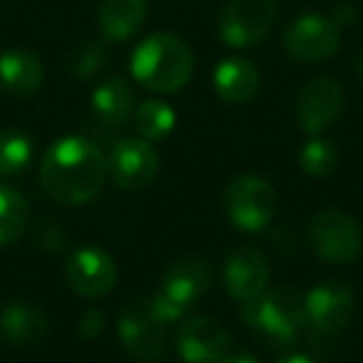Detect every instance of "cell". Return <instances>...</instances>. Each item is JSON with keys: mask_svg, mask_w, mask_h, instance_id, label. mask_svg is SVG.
Wrapping results in <instances>:
<instances>
[{"mask_svg": "<svg viewBox=\"0 0 363 363\" xmlns=\"http://www.w3.org/2000/svg\"><path fill=\"white\" fill-rule=\"evenodd\" d=\"M107 174V160L97 142L82 135H67L45 150L40 162V184L55 202L82 204L100 192Z\"/></svg>", "mask_w": 363, "mask_h": 363, "instance_id": "obj_1", "label": "cell"}, {"mask_svg": "<svg viewBox=\"0 0 363 363\" xmlns=\"http://www.w3.org/2000/svg\"><path fill=\"white\" fill-rule=\"evenodd\" d=\"M130 70L142 87L169 95L194 75V55L189 45L174 33H152L135 48Z\"/></svg>", "mask_w": 363, "mask_h": 363, "instance_id": "obj_2", "label": "cell"}, {"mask_svg": "<svg viewBox=\"0 0 363 363\" xmlns=\"http://www.w3.org/2000/svg\"><path fill=\"white\" fill-rule=\"evenodd\" d=\"M242 318L272 348H289L296 341L298 326L306 321V313L296 291L279 286L267 289L252 301H244Z\"/></svg>", "mask_w": 363, "mask_h": 363, "instance_id": "obj_3", "label": "cell"}, {"mask_svg": "<svg viewBox=\"0 0 363 363\" xmlns=\"http://www.w3.org/2000/svg\"><path fill=\"white\" fill-rule=\"evenodd\" d=\"M222 209L227 219L242 232H262L277 212V192L267 179L244 174L224 189Z\"/></svg>", "mask_w": 363, "mask_h": 363, "instance_id": "obj_4", "label": "cell"}, {"mask_svg": "<svg viewBox=\"0 0 363 363\" xmlns=\"http://www.w3.org/2000/svg\"><path fill=\"white\" fill-rule=\"evenodd\" d=\"M277 18V0H229L219 16V40L237 50H247L272 33Z\"/></svg>", "mask_w": 363, "mask_h": 363, "instance_id": "obj_5", "label": "cell"}, {"mask_svg": "<svg viewBox=\"0 0 363 363\" xmlns=\"http://www.w3.org/2000/svg\"><path fill=\"white\" fill-rule=\"evenodd\" d=\"M281 45L294 60L321 62L336 55V50L341 48V28L328 16L303 13L286 26Z\"/></svg>", "mask_w": 363, "mask_h": 363, "instance_id": "obj_6", "label": "cell"}, {"mask_svg": "<svg viewBox=\"0 0 363 363\" xmlns=\"http://www.w3.org/2000/svg\"><path fill=\"white\" fill-rule=\"evenodd\" d=\"M308 247L331 264H348L361 254V232L348 214L338 209L318 212L308 222Z\"/></svg>", "mask_w": 363, "mask_h": 363, "instance_id": "obj_7", "label": "cell"}, {"mask_svg": "<svg viewBox=\"0 0 363 363\" xmlns=\"http://www.w3.org/2000/svg\"><path fill=\"white\" fill-rule=\"evenodd\" d=\"M117 336L122 348L140 361L155 363L167 351L164 323L152 313L150 303H130L117 321Z\"/></svg>", "mask_w": 363, "mask_h": 363, "instance_id": "obj_8", "label": "cell"}, {"mask_svg": "<svg viewBox=\"0 0 363 363\" xmlns=\"http://www.w3.org/2000/svg\"><path fill=\"white\" fill-rule=\"evenodd\" d=\"M65 279L72 291L87 298H100L117 284V264L100 247H77L67 254Z\"/></svg>", "mask_w": 363, "mask_h": 363, "instance_id": "obj_9", "label": "cell"}, {"mask_svg": "<svg viewBox=\"0 0 363 363\" xmlns=\"http://www.w3.org/2000/svg\"><path fill=\"white\" fill-rule=\"evenodd\" d=\"M343 110V87L333 77H313L296 97V122L306 135L318 137L338 120Z\"/></svg>", "mask_w": 363, "mask_h": 363, "instance_id": "obj_10", "label": "cell"}, {"mask_svg": "<svg viewBox=\"0 0 363 363\" xmlns=\"http://www.w3.org/2000/svg\"><path fill=\"white\" fill-rule=\"evenodd\" d=\"M112 179L117 187L122 189H145L155 182L157 172H160V152L152 147V142L147 140H122L112 147L110 162H107Z\"/></svg>", "mask_w": 363, "mask_h": 363, "instance_id": "obj_11", "label": "cell"}, {"mask_svg": "<svg viewBox=\"0 0 363 363\" xmlns=\"http://www.w3.org/2000/svg\"><path fill=\"white\" fill-rule=\"evenodd\" d=\"M177 351L184 363H224L232 353V336L209 316H192L179 326Z\"/></svg>", "mask_w": 363, "mask_h": 363, "instance_id": "obj_12", "label": "cell"}, {"mask_svg": "<svg viewBox=\"0 0 363 363\" xmlns=\"http://www.w3.org/2000/svg\"><path fill=\"white\" fill-rule=\"evenodd\" d=\"M306 323L323 333L341 331L353 316V291L343 281H323L303 298Z\"/></svg>", "mask_w": 363, "mask_h": 363, "instance_id": "obj_13", "label": "cell"}, {"mask_svg": "<svg viewBox=\"0 0 363 363\" xmlns=\"http://www.w3.org/2000/svg\"><path fill=\"white\" fill-rule=\"evenodd\" d=\"M269 259L257 247H239L224 264V286L237 301H252L269 286Z\"/></svg>", "mask_w": 363, "mask_h": 363, "instance_id": "obj_14", "label": "cell"}, {"mask_svg": "<svg viewBox=\"0 0 363 363\" xmlns=\"http://www.w3.org/2000/svg\"><path fill=\"white\" fill-rule=\"evenodd\" d=\"M212 267L204 259L184 257L167 267L160 291L182 308H192L212 286Z\"/></svg>", "mask_w": 363, "mask_h": 363, "instance_id": "obj_15", "label": "cell"}, {"mask_svg": "<svg viewBox=\"0 0 363 363\" xmlns=\"http://www.w3.org/2000/svg\"><path fill=\"white\" fill-rule=\"evenodd\" d=\"M45 67L40 57L30 50H13L0 52V90L16 97H33L43 85Z\"/></svg>", "mask_w": 363, "mask_h": 363, "instance_id": "obj_16", "label": "cell"}, {"mask_svg": "<svg viewBox=\"0 0 363 363\" xmlns=\"http://www.w3.org/2000/svg\"><path fill=\"white\" fill-rule=\"evenodd\" d=\"M147 21V0H100L97 28L107 43H125L142 30Z\"/></svg>", "mask_w": 363, "mask_h": 363, "instance_id": "obj_17", "label": "cell"}, {"mask_svg": "<svg viewBox=\"0 0 363 363\" xmlns=\"http://www.w3.org/2000/svg\"><path fill=\"white\" fill-rule=\"evenodd\" d=\"M0 333L21 348H33L48 336V316L33 303L13 301L0 308Z\"/></svg>", "mask_w": 363, "mask_h": 363, "instance_id": "obj_18", "label": "cell"}, {"mask_svg": "<svg viewBox=\"0 0 363 363\" xmlns=\"http://www.w3.org/2000/svg\"><path fill=\"white\" fill-rule=\"evenodd\" d=\"M262 77L252 60L247 57H227L214 70V90L229 105L249 102L259 92Z\"/></svg>", "mask_w": 363, "mask_h": 363, "instance_id": "obj_19", "label": "cell"}, {"mask_svg": "<svg viewBox=\"0 0 363 363\" xmlns=\"http://www.w3.org/2000/svg\"><path fill=\"white\" fill-rule=\"evenodd\" d=\"M92 112L95 120L107 130L122 127L135 112V90L125 77H107L92 92Z\"/></svg>", "mask_w": 363, "mask_h": 363, "instance_id": "obj_20", "label": "cell"}, {"mask_svg": "<svg viewBox=\"0 0 363 363\" xmlns=\"http://www.w3.org/2000/svg\"><path fill=\"white\" fill-rule=\"evenodd\" d=\"M30 217V207L23 192L0 184V247H11L23 237Z\"/></svg>", "mask_w": 363, "mask_h": 363, "instance_id": "obj_21", "label": "cell"}, {"mask_svg": "<svg viewBox=\"0 0 363 363\" xmlns=\"http://www.w3.org/2000/svg\"><path fill=\"white\" fill-rule=\"evenodd\" d=\"M174 122H177L174 110L162 100L142 102L135 112V130L147 142H160L164 137H169V132L174 130Z\"/></svg>", "mask_w": 363, "mask_h": 363, "instance_id": "obj_22", "label": "cell"}, {"mask_svg": "<svg viewBox=\"0 0 363 363\" xmlns=\"http://www.w3.org/2000/svg\"><path fill=\"white\" fill-rule=\"evenodd\" d=\"M33 160V142L21 130H0V177L21 174Z\"/></svg>", "mask_w": 363, "mask_h": 363, "instance_id": "obj_23", "label": "cell"}, {"mask_svg": "<svg viewBox=\"0 0 363 363\" xmlns=\"http://www.w3.org/2000/svg\"><path fill=\"white\" fill-rule=\"evenodd\" d=\"M298 164L308 177H328L338 164V152L328 140L313 137L311 142H306L298 155Z\"/></svg>", "mask_w": 363, "mask_h": 363, "instance_id": "obj_24", "label": "cell"}, {"mask_svg": "<svg viewBox=\"0 0 363 363\" xmlns=\"http://www.w3.org/2000/svg\"><path fill=\"white\" fill-rule=\"evenodd\" d=\"M70 72L77 80H87L107 65V45L102 40H85L70 52Z\"/></svg>", "mask_w": 363, "mask_h": 363, "instance_id": "obj_25", "label": "cell"}, {"mask_svg": "<svg viewBox=\"0 0 363 363\" xmlns=\"http://www.w3.org/2000/svg\"><path fill=\"white\" fill-rule=\"evenodd\" d=\"M147 303H150L152 313H155V316L160 318L164 326H167V323H177L182 316H184V313H187V308H182L179 303H174L169 296H164L162 291H157Z\"/></svg>", "mask_w": 363, "mask_h": 363, "instance_id": "obj_26", "label": "cell"}, {"mask_svg": "<svg viewBox=\"0 0 363 363\" xmlns=\"http://www.w3.org/2000/svg\"><path fill=\"white\" fill-rule=\"evenodd\" d=\"M105 331V313L97 311V308H90V311L82 313L80 326H77V333L82 338H97Z\"/></svg>", "mask_w": 363, "mask_h": 363, "instance_id": "obj_27", "label": "cell"}, {"mask_svg": "<svg viewBox=\"0 0 363 363\" xmlns=\"http://www.w3.org/2000/svg\"><path fill=\"white\" fill-rule=\"evenodd\" d=\"M224 363H259V361H257V356H252V353H247V351H232L224 358Z\"/></svg>", "mask_w": 363, "mask_h": 363, "instance_id": "obj_28", "label": "cell"}, {"mask_svg": "<svg viewBox=\"0 0 363 363\" xmlns=\"http://www.w3.org/2000/svg\"><path fill=\"white\" fill-rule=\"evenodd\" d=\"M333 21L338 23V28L348 26V23H353V11H351V8H348V6L338 8V11L333 13Z\"/></svg>", "mask_w": 363, "mask_h": 363, "instance_id": "obj_29", "label": "cell"}, {"mask_svg": "<svg viewBox=\"0 0 363 363\" xmlns=\"http://www.w3.org/2000/svg\"><path fill=\"white\" fill-rule=\"evenodd\" d=\"M277 363H313L308 356H303V353H291V356H284V358H279Z\"/></svg>", "mask_w": 363, "mask_h": 363, "instance_id": "obj_30", "label": "cell"}, {"mask_svg": "<svg viewBox=\"0 0 363 363\" xmlns=\"http://www.w3.org/2000/svg\"><path fill=\"white\" fill-rule=\"evenodd\" d=\"M358 77H361V80H363V52H361V57H358Z\"/></svg>", "mask_w": 363, "mask_h": 363, "instance_id": "obj_31", "label": "cell"}]
</instances>
